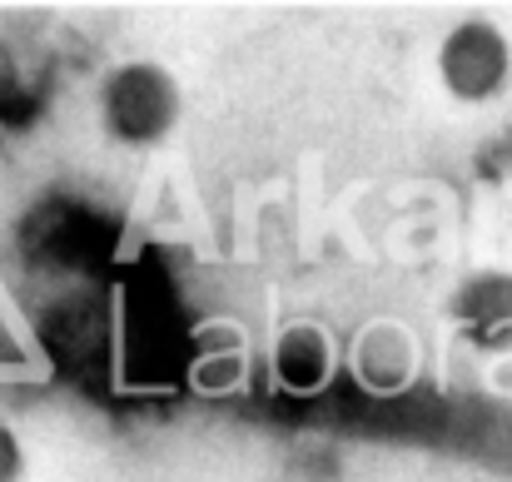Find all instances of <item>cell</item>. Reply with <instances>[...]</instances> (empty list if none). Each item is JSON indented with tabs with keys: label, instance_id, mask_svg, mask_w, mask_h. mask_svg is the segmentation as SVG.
<instances>
[{
	"label": "cell",
	"instance_id": "2",
	"mask_svg": "<svg viewBox=\"0 0 512 482\" xmlns=\"http://www.w3.org/2000/svg\"><path fill=\"white\" fill-rule=\"evenodd\" d=\"M438 80L458 105H493L512 85V40L488 15H468L438 40Z\"/></svg>",
	"mask_w": 512,
	"mask_h": 482
},
{
	"label": "cell",
	"instance_id": "5",
	"mask_svg": "<svg viewBox=\"0 0 512 482\" xmlns=\"http://www.w3.org/2000/svg\"><path fill=\"white\" fill-rule=\"evenodd\" d=\"M35 368V348L20 333V323L10 319V309L0 304V378H25Z\"/></svg>",
	"mask_w": 512,
	"mask_h": 482
},
{
	"label": "cell",
	"instance_id": "1",
	"mask_svg": "<svg viewBox=\"0 0 512 482\" xmlns=\"http://www.w3.org/2000/svg\"><path fill=\"white\" fill-rule=\"evenodd\" d=\"M184 115V90L160 60H120L105 70L95 90V120L110 145L120 150H160L179 130Z\"/></svg>",
	"mask_w": 512,
	"mask_h": 482
},
{
	"label": "cell",
	"instance_id": "6",
	"mask_svg": "<svg viewBox=\"0 0 512 482\" xmlns=\"http://www.w3.org/2000/svg\"><path fill=\"white\" fill-rule=\"evenodd\" d=\"M25 478V438L0 423V482H20Z\"/></svg>",
	"mask_w": 512,
	"mask_h": 482
},
{
	"label": "cell",
	"instance_id": "4",
	"mask_svg": "<svg viewBox=\"0 0 512 482\" xmlns=\"http://www.w3.org/2000/svg\"><path fill=\"white\" fill-rule=\"evenodd\" d=\"M329 368H334V348H329V338H324L319 328H309V323L284 328V338L274 343V373H279V383L294 388V393H314V388L329 378Z\"/></svg>",
	"mask_w": 512,
	"mask_h": 482
},
{
	"label": "cell",
	"instance_id": "3",
	"mask_svg": "<svg viewBox=\"0 0 512 482\" xmlns=\"http://www.w3.org/2000/svg\"><path fill=\"white\" fill-rule=\"evenodd\" d=\"M448 319L463 343L483 353H512V274L508 269H473L448 294Z\"/></svg>",
	"mask_w": 512,
	"mask_h": 482
}]
</instances>
